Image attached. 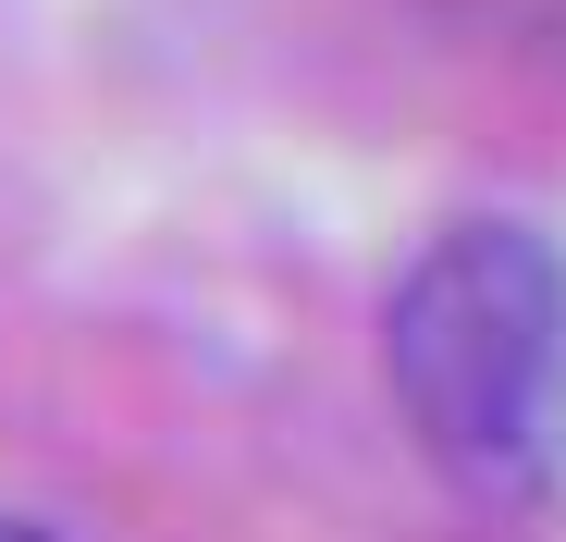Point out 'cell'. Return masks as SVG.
I'll use <instances>...</instances> for the list:
<instances>
[{
  "label": "cell",
  "mask_w": 566,
  "mask_h": 542,
  "mask_svg": "<svg viewBox=\"0 0 566 542\" xmlns=\"http://www.w3.org/2000/svg\"><path fill=\"white\" fill-rule=\"evenodd\" d=\"M382 383L407 444L468 505L566 493V247L517 210L443 222L382 296Z\"/></svg>",
  "instance_id": "obj_1"
},
{
  "label": "cell",
  "mask_w": 566,
  "mask_h": 542,
  "mask_svg": "<svg viewBox=\"0 0 566 542\" xmlns=\"http://www.w3.org/2000/svg\"><path fill=\"white\" fill-rule=\"evenodd\" d=\"M0 542H62L50 518H25V505H0Z\"/></svg>",
  "instance_id": "obj_2"
}]
</instances>
